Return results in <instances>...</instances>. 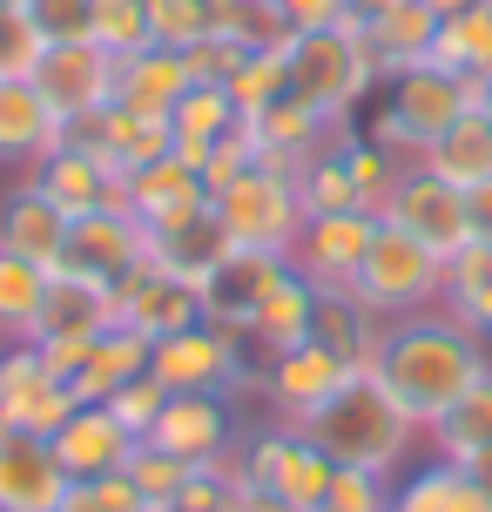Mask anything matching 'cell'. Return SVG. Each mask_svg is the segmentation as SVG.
Returning <instances> with one entry per match:
<instances>
[{
	"label": "cell",
	"instance_id": "obj_1",
	"mask_svg": "<svg viewBox=\"0 0 492 512\" xmlns=\"http://www.w3.org/2000/svg\"><path fill=\"white\" fill-rule=\"evenodd\" d=\"M486 364H492L486 337L466 331L445 304H432V310H418V317L385 324V351H378L371 371L385 378V391L412 411V425L425 432V425H432V418H439Z\"/></svg>",
	"mask_w": 492,
	"mask_h": 512
},
{
	"label": "cell",
	"instance_id": "obj_2",
	"mask_svg": "<svg viewBox=\"0 0 492 512\" xmlns=\"http://www.w3.org/2000/svg\"><path fill=\"white\" fill-rule=\"evenodd\" d=\"M304 432L324 445V459L358 465V472H385V479L412 459V445L425 438L412 425V411L385 391V378H378V371H358V378L344 384L331 405L304 418Z\"/></svg>",
	"mask_w": 492,
	"mask_h": 512
},
{
	"label": "cell",
	"instance_id": "obj_3",
	"mask_svg": "<svg viewBox=\"0 0 492 512\" xmlns=\"http://www.w3.org/2000/svg\"><path fill=\"white\" fill-rule=\"evenodd\" d=\"M466 108H479V81H459L445 68H405L385 81V102L364 115V135L398 162H425V149L439 142L445 128L459 122Z\"/></svg>",
	"mask_w": 492,
	"mask_h": 512
},
{
	"label": "cell",
	"instance_id": "obj_4",
	"mask_svg": "<svg viewBox=\"0 0 492 512\" xmlns=\"http://www.w3.org/2000/svg\"><path fill=\"white\" fill-rule=\"evenodd\" d=\"M378 88H385V75H378V61L364 48V21L317 27V34L290 41V95L311 102L324 122H351Z\"/></svg>",
	"mask_w": 492,
	"mask_h": 512
},
{
	"label": "cell",
	"instance_id": "obj_5",
	"mask_svg": "<svg viewBox=\"0 0 492 512\" xmlns=\"http://www.w3.org/2000/svg\"><path fill=\"white\" fill-rule=\"evenodd\" d=\"M351 297L371 304L385 324L398 317H418V310L445 304V256L425 250L418 236H405L398 223L378 216V236H371V250H364L358 277H351Z\"/></svg>",
	"mask_w": 492,
	"mask_h": 512
},
{
	"label": "cell",
	"instance_id": "obj_6",
	"mask_svg": "<svg viewBox=\"0 0 492 512\" xmlns=\"http://www.w3.org/2000/svg\"><path fill=\"white\" fill-rule=\"evenodd\" d=\"M230 459H236V479H243V486L277 492V499H290L297 512L324 506L331 472H337V459H324V445H317L304 425H284V418H270L263 432H243Z\"/></svg>",
	"mask_w": 492,
	"mask_h": 512
},
{
	"label": "cell",
	"instance_id": "obj_7",
	"mask_svg": "<svg viewBox=\"0 0 492 512\" xmlns=\"http://www.w3.org/2000/svg\"><path fill=\"white\" fill-rule=\"evenodd\" d=\"M223 230H230L236 250H270V256H290L297 236H304V196H297V176L290 169H270L257 162L250 176H236L230 189L209 196Z\"/></svg>",
	"mask_w": 492,
	"mask_h": 512
},
{
	"label": "cell",
	"instance_id": "obj_8",
	"mask_svg": "<svg viewBox=\"0 0 492 512\" xmlns=\"http://www.w3.org/2000/svg\"><path fill=\"white\" fill-rule=\"evenodd\" d=\"M149 263V230L129 203H102L88 216H68V243H61V277H88V283H108L122 290Z\"/></svg>",
	"mask_w": 492,
	"mask_h": 512
},
{
	"label": "cell",
	"instance_id": "obj_9",
	"mask_svg": "<svg viewBox=\"0 0 492 512\" xmlns=\"http://www.w3.org/2000/svg\"><path fill=\"white\" fill-rule=\"evenodd\" d=\"M102 331H115V290L108 283H88V277H61L54 270L48 297H41V317H34V351L61 371V378H75V364L88 358V344Z\"/></svg>",
	"mask_w": 492,
	"mask_h": 512
},
{
	"label": "cell",
	"instance_id": "obj_10",
	"mask_svg": "<svg viewBox=\"0 0 492 512\" xmlns=\"http://www.w3.org/2000/svg\"><path fill=\"white\" fill-rule=\"evenodd\" d=\"M385 223H398L405 236H418L425 250H439L445 263L472 243V209H466V189H452L445 176H432L425 162H405V176L391 189V203L378 209Z\"/></svg>",
	"mask_w": 492,
	"mask_h": 512
},
{
	"label": "cell",
	"instance_id": "obj_11",
	"mask_svg": "<svg viewBox=\"0 0 492 512\" xmlns=\"http://www.w3.org/2000/svg\"><path fill=\"white\" fill-rule=\"evenodd\" d=\"M0 418L7 432L54 438L75 418V391L34 344H0Z\"/></svg>",
	"mask_w": 492,
	"mask_h": 512
},
{
	"label": "cell",
	"instance_id": "obj_12",
	"mask_svg": "<svg viewBox=\"0 0 492 512\" xmlns=\"http://www.w3.org/2000/svg\"><path fill=\"white\" fill-rule=\"evenodd\" d=\"M236 438H243L236 398H223V391H169V405H162L156 425H149V445L169 452V459H182V465L230 459Z\"/></svg>",
	"mask_w": 492,
	"mask_h": 512
},
{
	"label": "cell",
	"instance_id": "obj_13",
	"mask_svg": "<svg viewBox=\"0 0 492 512\" xmlns=\"http://www.w3.org/2000/svg\"><path fill=\"white\" fill-rule=\"evenodd\" d=\"M351 378H358V371L311 337V344L277 351V358L263 364V405H270V418H284V425H304V418H311V411H324Z\"/></svg>",
	"mask_w": 492,
	"mask_h": 512
},
{
	"label": "cell",
	"instance_id": "obj_14",
	"mask_svg": "<svg viewBox=\"0 0 492 512\" xmlns=\"http://www.w3.org/2000/svg\"><path fill=\"white\" fill-rule=\"evenodd\" d=\"M34 88L48 95V108L61 122L75 128L95 108L115 102V54H102L95 41H48L41 68H34Z\"/></svg>",
	"mask_w": 492,
	"mask_h": 512
},
{
	"label": "cell",
	"instance_id": "obj_15",
	"mask_svg": "<svg viewBox=\"0 0 492 512\" xmlns=\"http://www.w3.org/2000/svg\"><path fill=\"white\" fill-rule=\"evenodd\" d=\"M378 236V216L371 209H337V216H304V236L290 250V270L317 290H351L364 250Z\"/></svg>",
	"mask_w": 492,
	"mask_h": 512
},
{
	"label": "cell",
	"instance_id": "obj_16",
	"mask_svg": "<svg viewBox=\"0 0 492 512\" xmlns=\"http://www.w3.org/2000/svg\"><path fill=\"white\" fill-rule=\"evenodd\" d=\"M290 270V256H270V250H230L203 283H196V297H203V324L216 331H250L257 324L263 297L277 290V277Z\"/></svg>",
	"mask_w": 492,
	"mask_h": 512
},
{
	"label": "cell",
	"instance_id": "obj_17",
	"mask_svg": "<svg viewBox=\"0 0 492 512\" xmlns=\"http://www.w3.org/2000/svg\"><path fill=\"white\" fill-rule=\"evenodd\" d=\"M115 324H129L135 337H149V344H162V337L189 331V324H203V297H196V283L182 277H162L156 263H142L122 290H115Z\"/></svg>",
	"mask_w": 492,
	"mask_h": 512
},
{
	"label": "cell",
	"instance_id": "obj_18",
	"mask_svg": "<svg viewBox=\"0 0 492 512\" xmlns=\"http://www.w3.org/2000/svg\"><path fill=\"white\" fill-rule=\"evenodd\" d=\"M68 465L54 459L48 438L7 432L0 438V512H61L68 499Z\"/></svg>",
	"mask_w": 492,
	"mask_h": 512
},
{
	"label": "cell",
	"instance_id": "obj_19",
	"mask_svg": "<svg viewBox=\"0 0 492 512\" xmlns=\"http://www.w3.org/2000/svg\"><path fill=\"white\" fill-rule=\"evenodd\" d=\"M68 135H75L81 149L102 155L115 176H135L142 162L169 155V115H142V108H129V102L95 108V115H88V122H75Z\"/></svg>",
	"mask_w": 492,
	"mask_h": 512
},
{
	"label": "cell",
	"instance_id": "obj_20",
	"mask_svg": "<svg viewBox=\"0 0 492 512\" xmlns=\"http://www.w3.org/2000/svg\"><path fill=\"white\" fill-rule=\"evenodd\" d=\"M122 203L142 216V230H162V223H176V216L209 209V182H203L196 162L156 155V162H142L135 176H122Z\"/></svg>",
	"mask_w": 492,
	"mask_h": 512
},
{
	"label": "cell",
	"instance_id": "obj_21",
	"mask_svg": "<svg viewBox=\"0 0 492 512\" xmlns=\"http://www.w3.org/2000/svg\"><path fill=\"white\" fill-rule=\"evenodd\" d=\"M48 445H54V459L68 465V479H102V472H122V465L135 459L142 438H135L108 405H75V418H68Z\"/></svg>",
	"mask_w": 492,
	"mask_h": 512
},
{
	"label": "cell",
	"instance_id": "obj_22",
	"mask_svg": "<svg viewBox=\"0 0 492 512\" xmlns=\"http://www.w3.org/2000/svg\"><path fill=\"white\" fill-rule=\"evenodd\" d=\"M243 128L257 135V155L270 162V169H304L317 149H331V135L344 122H324L311 102H297V95H277L270 108H257V115H243Z\"/></svg>",
	"mask_w": 492,
	"mask_h": 512
},
{
	"label": "cell",
	"instance_id": "obj_23",
	"mask_svg": "<svg viewBox=\"0 0 492 512\" xmlns=\"http://www.w3.org/2000/svg\"><path fill=\"white\" fill-rule=\"evenodd\" d=\"M61 142H68V122L48 108V95L34 81H0V162L7 169H34Z\"/></svg>",
	"mask_w": 492,
	"mask_h": 512
},
{
	"label": "cell",
	"instance_id": "obj_24",
	"mask_svg": "<svg viewBox=\"0 0 492 512\" xmlns=\"http://www.w3.org/2000/svg\"><path fill=\"white\" fill-rule=\"evenodd\" d=\"M61 243H68V209L54 203L41 182L27 176L0 196V250L14 256H34V263H61Z\"/></svg>",
	"mask_w": 492,
	"mask_h": 512
},
{
	"label": "cell",
	"instance_id": "obj_25",
	"mask_svg": "<svg viewBox=\"0 0 492 512\" xmlns=\"http://www.w3.org/2000/svg\"><path fill=\"white\" fill-rule=\"evenodd\" d=\"M230 250L236 243H230V230H223L216 203L196 209V216H176V223H162V230H149V263H156L162 277H182V283H203Z\"/></svg>",
	"mask_w": 492,
	"mask_h": 512
},
{
	"label": "cell",
	"instance_id": "obj_26",
	"mask_svg": "<svg viewBox=\"0 0 492 512\" xmlns=\"http://www.w3.org/2000/svg\"><path fill=\"white\" fill-rule=\"evenodd\" d=\"M34 182H41L68 216H88V209H102V203H122V176H115L95 149H81L75 135H68L54 155L34 162Z\"/></svg>",
	"mask_w": 492,
	"mask_h": 512
},
{
	"label": "cell",
	"instance_id": "obj_27",
	"mask_svg": "<svg viewBox=\"0 0 492 512\" xmlns=\"http://www.w3.org/2000/svg\"><path fill=\"white\" fill-rule=\"evenodd\" d=\"M311 337L324 344V351H337L351 371H371L378 351H385V317H378L371 304H358L351 290H317Z\"/></svg>",
	"mask_w": 492,
	"mask_h": 512
},
{
	"label": "cell",
	"instance_id": "obj_28",
	"mask_svg": "<svg viewBox=\"0 0 492 512\" xmlns=\"http://www.w3.org/2000/svg\"><path fill=\"white\" fill-rule=\"evenodd\" d=\"M149 337H135L129 324H115V331H102L95 344H88V358L75 364V378H68V391H75V405H108L122 384H135L142 371H149Z\"/></svg>",
	"mask_w": 492,
	"mask_h": 512
},
{
	"label": "cell",
	"instance_id": "obj_29",
	"mask_svg": "<svg viewBox=\"0 0 492 512\" xmlns=\"http://www.w3.org/2000/svg\"><path fill=\"white\" fill-rule=\"evenodd\" d=\"M425 445H432V459L452 465H472L479 452H492V364L425 425Z\"/></svg>",
	"mask_w": 492,
	"mask_h": 512
},
{
	"label": "cell",
	"instance_id": "obj_30",
	"mask_svg": "<svg viewBox=\"0 0 492 512\" xmlns=\"http://www.w3.org/2000/svg\"><path fill=\"white\" fill-rule=\"evenodd\" d=\"M432 41H439V14L425 7V0H405V7H391L378 21H364V48L378 61V75H405V68H425L432 61Z\"/></svg>",
	"mask_w": 492,
	"mask_h": 512
},
{
	"label": "cell",
	"instance_id": "obj_31",
	"mask_svg": "<svg viewBox=\"0 0 492 512\" xmlns=\"http://www.w3.org/2000/svg\"><path fill=\"white\" fill-rule=\"evenodd\" d=\"M391 512H492V492L472 479V465L432 459L391 486Z\"/></svg>",
	"mask_w": 492,
	"mask_h": 512
},
{
	"label": "cell",
	"instance_id": "obj_32",
	"mask_svg": "<svg viewBox=\"0 0 492 512\" xmlns=\"http://www.w3.org/2000/svg\"><path fill=\"white\" fill-rule=\"evenodd\" d=\"M311 317H317V283H304L297 270L277 277V290L263 297L257 324H250V351L257 358H277V351H297V344H311Z\"/></svg>",
	"mask_w": 492,
	"mask_h": 512
},
{
	"label": "cell",
	"instance_id": "obj_33",
	"mask_svg": "<svg viewBox=\"0 0 492 512\" xmlns=\"http://www.w3.org/2000/svg\"><path fill=\"white\" fill-rule=\"evenodd\" d=\"M189 88H196V81H189L176 48H142V54H129V61H115V102L142 108V115H169Z\"/></svg>",
	"mask_w": 492,
	"mask_h": 512
},
{
	"label": "cell",
	"instance_id": "obj_34",
	"mask_svg": "<svg viewBox=\"0 0 492 512\" xmlns=\"http://www.w3.org/2000/svg\"><path fill=\"white\" fill-rule=\"evenodd\" d=\"M236 122H243V115H236L230 88H189V95L169 108V155H182V162L203 169L209 149H216Z\"/></svg>",
	"mask_w": 492,
	"mask_h": 512
},
{
	"label": "cell",
	"instance_id": "obj_35",
	"mask_svg": "<svg viewBox=\"0 0 492 512\" xmlns=\"http://www.w3.org/2000/svg\"><path fill=\"white\" fill-rule=\"evenodd\" d=\"M425 169L445 176L452 189H479V182H492V115L486 108H466L459 122L445 128L439 142L425 149Z\"/></svg>",
	"mask_w": 492,
	"mask_h": 512
},
{
	"label": "cell",
	"instance_id": "obj_36",
	"mask_svg": "<svg viewBox=\"0 0 492 512\" xmlns=\"http://www.w3.org/2000/svg\"><path fill=\"white\" fill-rule=\"evenodd\" d=\"M432 68L459 81H492V0H472L466 14L439 21V41H432Z\"/></svg>",
	"mask_w": 492,
	"mask_h": 512
},
{
	"label": "cell",
	"instance_id": "obj_37",
	"mask_svg": "<svg viewBox=\"0 0 492 512\" xmlns=\"http://www.w3.org/2000/svg\"><path fill=\"white\" fill-rule=\"evenodd\" d=\"M48 283H54L48 263L0 250V344H27V337H34V317H41Z\"/></svg>",
	"mask_w": 492,
	"mask_h": 512
},
{
	"label": "cell",
	"instance_id": "obj_38",
	"mask_svg": "<svg viewBox=\"0 0 492 512\" xmlns=\"http://www.w3.org/2000/svg\"><path fill=\"white\" fill-rule=\"evenodd\" d=\"M445 310L492 344V243H466L445 263Z\"/></svg>",
	"mask_w": 492,
	"mask_h": 512
},
{
	"label": "cell",
	"instance_id": "obj_39",
	"mask_svg": "<svg viewBox=\"0 0 492 512\" xmlns=\"http://www.w3.org/2000/svg\"><path fill=\"white\" fill-rule=\"evenodd\" d=\"M337 155H344V169H351V189H358V203L378 216V209L391 203L398 176H405V162H398V155H385L358 122H344V135H337Z\"/></svg>",
	"mask_w": 492,
	"mask_h": 512
},
{
	"label": "cell",
	"instance_id": "obj_40",
	"mask_svg": "<svg viewBox=\"0 0 492 512\" xmlns=\"http://www.w3.org/2000/svg\"><path fill=\"white\" fill-rule=\"evenodd\" d=\"M230 88L236 115H257V108H270L277 95H290V48H250L243 61H236V75L223 81Z\"/></svg>",
	"mask_w": 492,
	"mask_h": 512
},
{
	"label": "cell",
	"instance_id": "obj_41",
	"mask_svg": "<svg viewBox=\"0 0 492 512\" xmlns=\"http://www.w3.org/2000/svg\"><path fill=\"white\" fill-rule=\"evenodd\" d=\"M344 135V128H337ZM337 135L331 149H317L304 169H297V196H304V216H337V209H364L358 189H351V169H344V155H337Z\"/></svg>",
	"mask_w": 492,
	"mask_h": 512
},
{
	"label": "cell",
	"instance_id": "obj_42",
	"mask_svg": "<svg viewBox=\"0 0 492 512\" xmlns=\"http://www.w3.org/2000/svg\"><path fill=\"white\" fill-rule=\"evenodd\" d=\"M216 34H230L236 48H290L297 41L277 0H216Z\"/></svg>",
	"mask_w": 492,
	"mask_h": 512
},
{
	"label": "cell",
	"instance_id": "obj_43",
	"mask_svg": "<svg viewBox=\"0 0 492 512\" xmlns=\"http://www.w3.org/2000/svg\"><path fill=\"white\" fill-rule=\"evenodd\" d=\"M88 41L115 61H129V54L156 48V34H149V0H95V27H88Z\"/></svg>",
	"mask_w": 492,
	"mask_h": 512
},
{
	"label": "cell",
	"instance_id": "obj_44",
	"mask_svg": "<svg viewBox=\"0 0 492 512\" xmlns=\"http://www.w3.org/2000/svg\"><path fill=\"white\" fill-rule=\"evenodd\" d=\"M149 34L156 48H196L203 34H216V0H149Z\"/></svg>",
	"mask_w": 492,
	"mask_h": 512
},
{
	"label": "cell",
	"instance_id": "obj_45",
	"mask_svg": "<svg viewBox=\"0 0 492 512\" xmlns=\"http://www.w3.org/2000/svg\"><path fill=\"white\" fill-rule=\"evenodd\" d=\"M41 54H48V34L34 27V14L27 7H0V81H34Z\"/></svg>",
	"mask_w": 492,
	"mask_h": 512
},
{
	"label": "cell",
	"instance_id": "obj_46",
	"mask_svg": "<svg viewBox=\"0 0 492 512\" xmlns=\"http://www.w3.org/2000/svg\"><path fill=\"white\" fill-rule=\"evenodd\" d=\"M236 459H216V465H196L182 492L169 499V512H236Z\"/></svg>",
	"mask_w": 492,
	"mask_h": 512
},
{
	"label": "cell",
	"instance_id": "obj_47",
	"mask_svg": "<svg viewBox=\"0 0 492 512\" xmlns=\"http://www.w3.org/2000/svg\"><path fill=\"white\" fill-rule=\"evenodd\" d=\"M61 512H149V499L135 492L129 465H122V472H102V479H75Z\"/></svg>",
	"mask_w": 492,
	"mask_h": 512
},
{
	"label": "cell",
	"instance_id": "obj_48",
	"mask_svg": "<svg viewBox=\"0 0 492 512\" xmlns=\"http://www.w3.org/2000/svg\"><path fill=\"white\" fill-rule=\"evenodd\" d=\"M317 512H391V479L385 472H358V465H337L331 492Z\"/></svg>",
	"mask_w": 492,
	"mask_h": 512
},
{
	"label": "cell",
	"instance_id": "obj_49",
	"mask_svg": "<svg viewBox=\"0 0 492 512\" xmlns=\"http://www.w3.org/2000/svg\"><path fill=\"white\" fill-rule=\"evenodd\" d=\"M189 472H196V465H182V459H169V452H156L149 438L135 445V459H129V479H135V492H142L149 506H169Z\"/></svg>",
	"mask_w": 492,
	"mask_h": 512
},
{
	"label": "cell",
	"instance_id": "obj_50",
	"mask_svg": "<svg viewBox=\"0 0 492 512\" xmlns=\"http://www.w3.org/2000/svg\"><path fill=\"white\" fill-rule=\"evenodd\" d=\"M257 162H263V155H257V135H250V128L236 122L230 135H223V142L209 149V162H203V182H209V196H216V189H230L236 176H250Z\"/></svg>",
	"mask_w": 492,
	"mask_h": 512
},
{
	"label": "cell",
	"instance_id": "obj_51",
	"mask_svg": "<svg viewBox=\"0 0 492 512\" xmlns=\"http://www.w3.org/2000/svg\"><path fill=\"white\" fill-rule=\"evenodd\" d=\"M250 48H236L230 34H203L196 48H182V68H189V81L196 88H223V81L236 75V61H243Z\"/></svg>",
	"mask_w": 492,
	"mask_h": 512
},
{
	"label": "cell",
	"instance_id": "obj_52",
	"mask_svg": "<svg viewBox=\"0 0 492 512\" xmlns=\"http://www.w3.org/2000/svg\"><path fill=\"white\" fill-rule=\"evenodd\" d=\"M162 405H169V391H162L156 371H142L135 384H122V391L108 398V411H115V418H122L135 438H149V425H156V411H162Z\"/></svg>",
	"mask_w": 492,
	"mask_h": 512
},
{
	"label": "cell",
	"instance_id": "obj_53",
	"mask_svg": "<svg viewBox=\"0 0 492 512\" xmlns=\"http://www.w3.org/2000/svg\"><path fill=\"white\" fill-rule=\"evenodd\" d=\"M27 14H34V27H41L48 41H88V27H95V0H34Z\"/></svg>",
	"mask_w": 492,
	"mask_h": 512
},
{
	"label": "cell",
	"instance_id": "obj_54",
	"mask_svg": "<svg viewBox=\"0 0 492 512\" xmlns=\"http://www.w3.org/2000/svg\"><path fill=\"white\" fill-rule=\"evenodd\" d=\"M277 7H284L290 34H317V27H351L358 21L351 0H277Z\"/></svg>",
	"mask_w": 492,
	"mask_h": 512
},
{
	"label": "cell",
	"instance_id": "obj_55",
	"mask_svg": "<svg viewBox=\"0 0 492 512\" xmlns=\"http://www.w3.org/2000/svg\"><path fill=\"white\" fill-rule=\"evenodd\" d=\"M466 209H472V243H492V182L466 189Z\"/></svg>",
	"mask_w": 492,
	"mask_h": 512
},
{
	"label": "cell",
	"instance_id": "obj_56",
	"mask_svg": "<svg viewBox=\"0 0 492 512\" xmlns=\"http://www.w3.org/2000/svg\"><path fill=\"white\" fill-rule=\"evenodd\" d=\"M236 512H297V506L277 499V492H263V486H236Z\"/></svg>",
	"mask_w": 492,
	"mask_h": 512
},
{
	"label": "cell",
	"instance_id": "obj_57",
	"mask_svg": "<svg viewBox=\"0 0 492 512\" xmlns=\"http://www.w3.org/2000/svg\"><path fill=\"white\" fill-rule=\"evenodd\" d=\"M358 7V21H378V14H391V7H405V0H351Z\"/></svg>",
	"mask_w": 492,
	"mask_h": 512
},
{
	"label": "cell",
	"instance_id": "obj_58",
	"mask_svg": "<svg viewBox=\"0 0 492 512\" xmlns=\"http://www.w3.org/2000/svg\"><path fill=\"white\" fill-rule=\"evenodd\" d=\"M425 7H432V14H439V21H452V14H466L472 0H425Z\"/></svg>",
	"mask_w": 492,
	"mask_h": 512
},
{
	"label": "cell",
	"instance_id": "obj_59",
	"mask_svg": "<svg viewBox=\"0 0 492 512\" xmlns=\"http://www.w3.org/2000/svg\"><path fill=\"white\" fill-rule=\"evenodd\" d=\"M472 479H479V486L492 492V452H479V459H472Z\"/></svg>",
	"mask_w": 492,
	"mask_h": 512
},
{
	"label": "cell",
	"instance_id": "obj_60",
	"mask_svg": "<svg viewBox=\"0 0 492 512\" xmlns=\"http://www.w3.org/2000/svg\"><path fill=\"white\" fill-rule=\"evenodd\" d=\"M479 108H486V115H492V81H486V88H479Z\"/></svg>",
	"mask_w": 492,
	"mask_h": 512
},
{
	"label": "cell",
	"instance_id": "obj_61",
	"mask_svg": "<svg viewBox=\"0 0 492 512\" xmlns=\"http://www.w3.org/2000/svg\"><path fill=\"white\" fill-rule=\"evenodd\" d=\"M0 7H34V0H0Z\"/></svg>",
	"mask_w": 492,
	"mask_h": 512
},
{
	"label": "cell",
	"instance_id": "obj_62",
	"mask_svg": "<svg viewBox=\"0 0 492 512\" xmlns=\"http://www.w3.org/2000/svg\"><path fill=\"white\" fill-rule=\"evenodd\" d=\"M0 438H7V418H0Z\"/></svg>",
	"mask_w": 492,
	"mask_h": 512
},
{
	"label": "cell",
	"instance_id": "obj_63",
	"mask_svg": "<svg viewBox=\"0 0 492 512\" xmlns=\"http://www.w3.org/2000/svg\"><path fill=\"white\" fill-rule=\"evenodd\" d=\"M149 512H169V506H149Z\"/></svg>",
	"mask_w": 492,
	"mask_h": 512
}]
</instances>
